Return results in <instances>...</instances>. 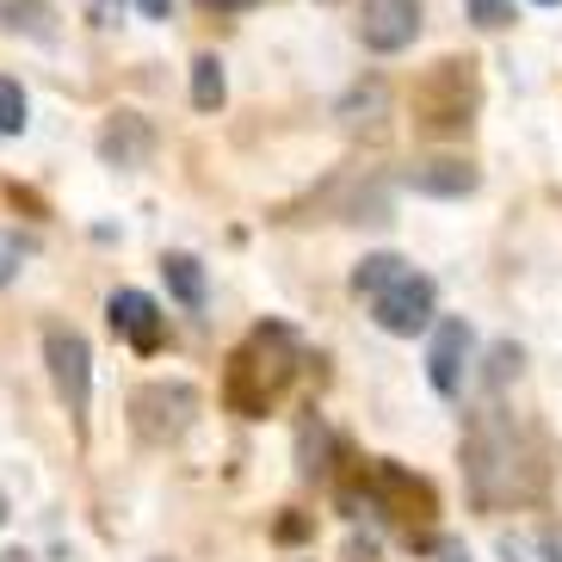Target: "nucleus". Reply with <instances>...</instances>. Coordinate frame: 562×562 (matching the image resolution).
<instances>
[{"instance_id":"1","label":"nucleus","mask_w":562,"mask_h":562,"mask_svg":"<svg viewBox=\"0 0 562 562\" xmlns=\"http://www.w3.org/2000/svg\"><path fill=\"white\" fill-rule=\"evenodd\" d=\"M297 364H303L297 334L284 328V322H260V328H254L248 340L229 352V371H223V402H229L241 420H260V414L272 408L284 390H291Z\"/></svg>"},{"instance_id":"2","label":"nucleus","mask_w":562,"mask_h":562,"mask_svg":"<svg viewBox=\"0 0 562 562\" xmlns=\"http://www.w3.org/2000/svg\"><path fill=\"white\" fill-rule=\"evenodd\" d=\"M199 420V390L186 378H155L131 390V432L143 446H173Z\"/></svg>"},{"instance_id":"3","label":"nucleus","mask_w":562,"mask_h":562,"mask_svg":"<svg viewBox=\"0 0 562 562\" xmlns=\"http://www.w3.org/2000/svg\"><path fill=\"white\" fill-rule=\"evenodd\" d=\"M44 364H50V383L63 396L75 432H87V408H93V347H87L81 328H44Z\"/></svg>"},{"instance_id":"4","label":"nucleus","mask_w":562,"mask_h":562,"mask_svg":"<svg viewBox=\"0 0 562 562\" xmlns=\"http://www.w3.org/2000/svg\"><path fill=\"white\" fill-rule=\"evenodd\" d=\"M371 315H378L383 334H402V340H414V334L432 328V315H439V284L427 279V272H402L396 284H383L378 297H371Z\"/></svg>"},{"instance_id":"5","label":"nucleus","mask_w":562,"mask_h":562,"mask_svg":"<svg viewBox=\"0 0 562 562\" xmlns=\"http://www.w3.org/2000/svg\"><path fill=\"white\" fill-rule=\"evenodd\" d=\"M420 37V0H359V44L396 56Z\"/></svg>"},{"instance_id":"6","label":"nucleus","mask_w":562,"mask_h":562,"mask_svg":"<svg viewBox=\"0 0 562 562\" xmlns=\"http://www.w3.org/2000/svg\"><path fill=\"white\" fill-rule=\"evenodd\" d=\"M105 322H112V334L131 352H143V359L161 352V340H167V315L149 291H112V297H105Z\"/></svg>"},{"instance_id":"7","label":"nucleus","mask_w":562,"mask_h":562,"mask_svg":"<svg viewBox=\"0 0 562 562\" xmlns=\"http://www.w3.org/2000/svg\"><path fill=\"white\" fill-rule=\"evenodd\" d=\"M364 501L383 507V513H396V519H427L432 513V488L420 476H408L402 463H390V458H378L371 470H364Z\"/></svg>"},{"instance_id":"8","label":"nucleus","mask_w":562,"mask_h":562,"mask_svg":"<svg viewBox=\"0 0 562 562\" xmlns=\"http://www.w3.org/2000/svg\"><path fill=\"white\" fill-rule=\"evenodd\" d=\"M155 155V124L143 112H112L100 131V161L117 167V173H136V167H149Z\"/></svg>"},{"instance_id":"9","label":"nucleus","mask_w":562,"mask_h":562,"mask_svg":"<svg viewBox=\"0 0 562 562\" xmlns=\"http://www.w3.org/2000/svg\"><path fill=\"white\" fill-rule=\"evenodd\" d=\"M463 359H470V322H432V347H427V378L439 396H458L463 390Z\"/></svg>"},{"instance_id":"10","label":"nucleus","mask_w":562,"mask_h":562,"mask_svg":"<svg viewBox=\"0 0 562 562\" xmlns=\"http://www.w3.org/2000/svg\"><path fill=\"white\" fill-rule=\"evenodd\" d=\"M402 186H408V192H427V199H470V192H476L482 186V173L470 161H414L408 173H402Z\"/></svg>"},{"instance_id":"11","label":"nucleus","mask_w":562,"mask_h":562,"mask_svg":"<svg viewBox=\"0 0 562 562\" xmlns=\"http://www.w3.org/2000/svg\"><path fill=\"white\" fill-rule=\"evenodd\" d=\"M0 25L13 37H37V44H50L56 25H50V0H0Z\"/></svg>"},{"instance_id":"12","label":"nucleus","mask_w":562,"mask_h":562,"mask_svg":"<svg viewBox=\"0 0 562 562\" xmlns=\"http://www.w3.org/2000/svg\"><path fill=\"white\" fill-rule=\"evenodd\" d=\"M161 272H167V291L186 303V310H199L204 303V266L192 254H161Z\"/></svg>"},{"instance_id":"13","label":"nucleus","mask_w":562,"mask_h":562,"mask_svg":"<svg viewBox=\"0 0 562 562\" xmlns=\"http://www.w3.org/2000/svg\"><path fill=\"white\" fill-rule=\"evenodd\" d=\"M402 272H408L402 254H364V260L352 266V291H359V297H378L383 284H396Z\"/></svg>"},{"instance_id":"14","label":"nucleus","mask_w":562,"mask_h":562,"mask_svg":"<svg viewBox=\"0 0 562 562\" xmlns=\"http://www.w3.org/2000/svg\"><path fill=\"white\" fill-rule=\"evenodd\" d=\"M223 100H229L223 63H216V56H199V63H192V105H199V112H216Z\"/></svg>"},{"instance_id":"15","label":"nucleus","mask_w":562,"mask_h":562,"mask_svg":"<svg viewBox=\"0 0 562 562\" xmlns=\"http://www.w3.org/2000/svg\"><path fill=\"white\" fill-rule=\"evenodd\" d=\"M328 451H334V432L328 427H322V420H315V427H303V439H297V470H303V476H328V470H334V463H328Z\"/></svg>"},{"instance_id":"16","label":"nucleus","mask_w":562,"mask_h":562,"mask_svg":"<svg viewBox=\"0 0 562 562\" xmlns=\"http://www.w3.org/2000/svg\"><path fill=\"white\" fill-rule=\"evenodd\" d=\"M25 131V87L13 75H0V136H19Z\"/></svg>"},{"instance_id":"17","label":"nucleus","mask_w":562,"mask_h":562,"mask_svg":"<svg viewBox=\"0 0 562 562\" xmlns=\"http://www.w3.org/2000/svg\"><path fill=\"white\" fill-rule=\"evenodd\" d=\"M463 7H470V19L482 32H507L513 25V0H463Z\"/></svg>"},{"instance_id":"18","label":"nucleus","mask_w":562,"mask_h":562,"mask_svg":"<svg viewBox=\"0 0 562 562\" xmlns=\"http://www.w3.org/2000/svg\"><path fill=\"white\" fill-rule=\"evenodd\" d=\"M32 254V241H19V235H0V284L19 279V260Z\"/></svg>"},{"instance_id":"19","label":"nucleus","mask_w":562,"mask_h":562,"mask_svg":"<svg viewBox=\"0 0 562 562\" xmlns=\"http://www.w3.org/2000/svg\"><path fill=\"white\" fill-rule=\"evenodd\" d=\"M513 371H519V347H495V371H488V383L501 390V383H507Z\"/></svg>"},{"instance_id":"20","label":"nucleus","mask_w":562,"mask_h":562,"mask_svg":"<svg viewBox=\"0 0 562 562\" xmlns=\"http://www.w3.org/2000/svg\"><path fill=\"white\" fill-rule=\"evenodd\" d=\"M538 550H544V562H562V526H544V538H538Z\"/></svg>"},{"instance_id":"21","label":"nucleus","mask_w":562,"mask_h":562,"mask_svg":"<svg viewBox=\"0 0 562 562\" xmlns=\"http://www.w3.org/2000/svg\"><path fill=\"white\" fill-rule=\"evenodd\" d=\"M136 7H143V19H167V13H173V0H136Z\"/></svg>"},{"instance_id":"22","label":"nucleus","mask_w":562,"mask_h":562,"mask_svg":"<svg viewBox=\"0 0 562 562\" xmlns=\"http://www.w3.org/2000/svg\"><path fill=\"white\" fill-rule=\"evenodd\" d=\"M303 531H310V526H303V519H279V538H284V544H297Z\"/></svg>"},{"instance_id":"23","label":"nucleus","mask_w":562,"mask_h":562,"mask_svg":"<svg viewBox=\"0 0 562 562\" xmlns=\"http://www.w3.org/2000/svg\"><path fill=\"white\" fill-rule=\"evenodd\" d=\"M204 7H211V13H248L254 0H204Z\"/></svg>"},{"instance_id":"24","label":"nucleus","mask_w":562,"mask_h":562,"mask_svg":"<svg viewBox=\"0 0 562 562\" xmlns=\"http://www.w3.org/2000/svg\"><path fill=\"white\" fill-rule=\"evenodd\" d=\"M93 13H100V25H112V19L124 13V0H100V7H93Z\"/></svg>"},{"instance_id":"25","label":"nucleus","mask_w":562,"mask_h":562,"mask_svg":"<svg viewBox=\"0 0 562 562\" xmlns=\"http://www.w3.org/2000/svg\"><path fill=\"white\" fill-rule=\"evenodd\" d=\"M439 557H446V562H470V550H463V544H439Z\"/></svg>"},{"instance_id":"26","label":"nucleus","mask_w":562,"mask_h":562,"mask_svg":"<svg viewBox=\"0 0 562 562\" xmlns=\"http://www.w3.org/2000/svg\"><path fill=\"white\" fill-rule=\"evenodd\" d=\"M0 562H37L32 550H0Z\"/></svg>"},{"instance_id":"27","label":"nucleus","mask_w":562,"mask_h":562,"mask_svg":"<svg viewBox=\"0 0 562 562\" xmlns=\"http://www.w3.org/2000/svg\"><path fill=\"white\" fill-rule=\"evenodd\" d=\"M7 513H13V501H7V488H0V526H7Z\"/></svg>"},{"instance_id":"28","label":"nucleus","mask_w":562,"mask_h":562,"mask_svg":"<svg viewBox=\"0 0 562 562\" xmlns=\"http://www.w3.org/2000/svg\"><path fill=\"white\" fill-rule=\"evenodd\" d=\"M544 7H557V0H544Z\"/></svg>"}]
</instances>
